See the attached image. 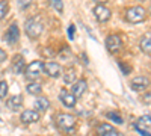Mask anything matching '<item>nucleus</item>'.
I'll list each match as a JSON object with an SVG mask.
<instances>
[{
	"instance_id": "nucleus-1",
	"label": "nucleus",
	"mask_w": 151,
	"mask_h": 136,
	"mask_svg": "<svg viewBox=\"0 0 151 136\" xmlns=\"http://www.w3.org/2000/svg\"><path fill=\"white\" fill-rule=\"evenodd\" d=\"M24 30H26V35L30 40H36L41 36V33L44 30V24L40 18L30 17V18H27L26 24H24Z\"/></svg>"
},
{
	"instance_id": "nucleus-2",
	"label": "nucleus",
	"mask_w": 151,
	"mask_h": 136,
	"mask_svg": "<svg viewBox=\"0 0 151 136\" xmlns=\"http://www.w3.org/2000/svg\"><path fill=\"white\" fill-rule=\"evenodd\" d=\"M147 17V11L142 6H130L125 11V20L129 23L137 24V23H142Z\"/></svg>"
},
{
	"instance_id": "nucleus-3",
	"label": "nucleus",
	"mask_w": 151,
	"mask_h": 136,
	"mask_svg": "<svg viewBox=\"0 0 151 136\" xmlns=\"http://www.w3.org/2000/svg\"><path fill=\"white\" fill-rule=\"evenodd\" d=\"M56 126L62 132L71 133L74 132V127H76V117H73L71 114H59L56 117Z\"/></svg>"
},
{
	"instance_id": "nucleus-4",
	"label": "nucleus",
	"mask_w": 151,
	"mask_h": 136,
	"mask_svg": "<svg viewBox=\"0 0 151 136\" xmlns=\"http://www.w3.org/2000/svg\"><path fill=\"white\" fill-rule=\"evenodd\" d=\"M41 73H42V62L33 60V62H30L26 67V70H24V76H26V79H29V80H35Z\"/></svg>"
},
{
	"instance_id": "nucleus-5",
	"label": "nucleus",
	"mask_w": 151,
	"mask_h": 136,
	"mask_svg": "<svg viewBox=\"0 0 151 136\" xmlns=\"http://www.w3.org/2000/svg\"><path fill=\"white\" fill-rule=\"evenodd\" d=\"M92 12H94L95 18H97L100 23H107V21L110 20V17H112V11H110L107 6H104L103 3L97 5V6L92 9Z\"/></svg>"
},
{
	"instance_id": "nucleus-6",
	"label": "nucleus",
	"mask_w": 151,
	"mask_h": 136,
	"mask_svg": "<svg viewBox=\"0 0 151 136\" xmlns=\"http://www.w3.org/2000/svg\"><path fill=\"white\" fill-rule=\"evenodd\" d=\"M122 47V41L119 38V35H109L106 38V48L109 50V53L116 55Z\"/></svg>"
},
{
	"instance_id": "nucleus-7",
	"label": "nucleus",
	"mask_w": 151,
	"mask_h": 136,
	"mask_svg": "<svg viewBox=\"0 0 151 136\" xmlns=\"http://www.w3.org/2000/svg\"><path fill=\"white\" fill-rule=\"evenodd\" d=\"M148 86H150V79L145 77V76H137V77H134V79L130 82V88H132L133 91H136V92L145 91Z\"/></svg>"
},
{
	"instance_id": "nucleus-8",
	"label": "nucleus",
	"mask_w": 151,
	"mask_h": 136,
	"mask_svg": "<svg viewBox=\"0 0 151 136\" xmlns=\"http://www.w3.org/2000/svg\"><path fill=\"white\" fill-rule=\"evenodd\" d=\"M18 40H20V29L17 24H12V26H9L8 32L5 33V41L11 45H14L18 42Z\"/></svg>"
},
{
	"instance_id": "nucleus-9",
	"label": "nucleus",
	"mask_w": 151,
	"mask_h": 136,
	"mask_svg": "<svg viewBox=\"0 0 151 136\" xmlns=\"http://www.w3.org/2000/svg\"><path fill=\"white\" fill-rule=\"evenodd\" d=\"M26 70V62H24V58L21 55H15L12 58V62H11V71L15 73V74H21Z\"/></svg>"
},
{
	"instance_id": "nucleus-10",
	"label": "nucleus",
	"mask_w": 151,
	"mask_h": 136,
	"mask_svg": "<svg viewBox=\"0 0 151 136\" xmlns=\"http://www.w3.org/2000/svg\"><path fill=\"white\" fill-rule=\"evenodd\" d=\"M42 71H45V74L50 77H59L62 67L58 62H45V64H42Z\"/></svg>"
},
{
	"instance_id": "nucleus-11",
	"label": "nucleus",
	"mask_w": 151,
	"mask_h": 136,
	"mask_svg": "<svg viewBox=\"0 0 151 136\" xmlns=\"http://www.w3.org/2000/svg\"><path fill=\"white\" fill-rule=\"evenodd\" d=\"M86 89H88L86 80H85V79H80V80H77V82L73 85V91H71V92H73V95H74L76 98H80V97L85 95Z\"/></svg>"
},
{
	"instance_id": "nucleus-12",
	"label": "nucleus",
	"mask_w": 151,
	"mask_h": 136,
	"mask_svg": "<svg viewBox=\"0 0 151 136\" xmlns=\"http://www.w3.org/2000/svg\"><path fill=\"white\" fill-rule=\"evenodd\" d=\"M59 100L62 101L65 107H74L76 106V101H77V98L73 95V92H68V91H60L59 94Z\"/></svg>"
},
{
	"instance_id": "nucleus-13",
	"label": "nucleus",
	"mask_w": 151,
	"mask_h": 136,
	"mask_svg": "<svg viewBox=\"0 0 151 136\" xmlns=\"http://www.w3.org/2000/svg\"><path fill=\"white\" fill-rule=\"evenodd\" d=\"M20 119L24 124H32V122H36L40 119V114H38V110H24L20 117Z\"/></svg>"
},
{
	"instance_id": "nucleus-14",
	"label": "nucleus",
	"mask_w": 151,
	"mask_h": 136,
	"mask_svg": "<svg viewBox=\"0 0 151 136\" xmlns=\"http://www.w3.org/2000/svg\"><path fill=\"white\" fill-rule=\"evenodd\" d=\"M6 106H8V109H11V110H12V112H15V110H20V109H21V106H23V97H21L20 94L12 95L11 98H8Z\"/></svg>"
},
{
	"instance_id": "nucleus-15",
	"label": "nucleus",
	"mask_w": 151,
	"mask_h": 136,
	"mask_svg": "<svg viewBox=\"0 0 151 136\" xmlns=\"http://www.w3.org/2000/svg\"><path fill=\"white\" fill-rule=\"evenodd\" d=\"M139 47H141V50H142L145 55H151V36H150V35L142 36L141 42H139Z\"/></svg>"
},
{
	"instance_id": "nucleus-16",
	"label": "nucleus",
	"mask_w": 151,
	"mask_h": 136,
	"mask_svg": "<svg viewBox=\"0 0 151 136\" xmlns=\"http://www.w3.org/2000/svg\"><path fill=\"white\" fill-rule=\"evenodd\" d=\"M35 107H36V110H40V112H45V110L50 107V101L45 97H40V98L35 100Z\"/></svg>"
},
{
	"instance_id": "nucleus-17",
	"label": "nucleus",
	"mask_w": 151,
	"mask_h": 136,
	"mask_svg": "<svg viewBox=\"0 0 151 136\" xmlns=\"http://www.w3.org/2000/svg\"><path fill=\"white\" fill-rule=\"evenodd\" d=\"M26 91L32 95H38V94H41L42 92V86L40 83H36V82H32L26 86Z\"/></svg>"
},
{
	"instance_id": "nucleus-18",
	"label": "nucleus",
	"mask_w": 151,
	"mask_h": 136,
	"mask_svg": "<svg viewBox=\"0 0 151 136\" xmlns=\"http://www.w3.org/2000/svg\"><path fill=\"white\" fill-rule=\"evenodd\" d=\"M9 12V3L6 0H0V20H3Z\"/></svg>"
},
{
	"instance_id": "nucleus-19",
	"label": "nucleus",
	"mask_w": 151,
	"mask_h": 136,
	"mask_svg": "<svg viewBox=\"0 0 151 136\" xmlns=\"http://www.w3.org/2000/svg\"><path fill=\"white\" fill-rule=\"evenodd\" d=\"M48 3L55 11L60 12V14L64 12V2H62V0H48Z\"/></svg>"
},
{
	"instance_id": "nucleus-20",
	"label": "nucleus",
	"mask_w": 151,
	"mask_h": 136,
	"mask_svg": "<svg viewBox=\"0 0 151 136\" xmlns=\"http://www.w3.org/2000/svg\"><path fill=\"white\" fill-rule=\"evenodd\" d=\"M109 132H113V127L110 124H100L98 129H97V135L98 136H103V135H106Z\"/></svg>"
},
{
	"instance_id": "nucleus-21",
	"label": "nucleus",
	"mask_w": 151,
	"mask_h": 136,
	"mask_svg": "<svg viewBox=\"0 0 151 136\" xmlns=\"http://www.w3.org/2000/svg\"><path fill=\"white\" fill-rule=\"evenodd\" d=\"M110 121H113V122H116V124H122L124 122V119H122V117L119 115V114H116V112H107V115H106Z\"/></svg>"
},
{
	"instance_id": "nucleus-22",
	"label": "nucleus",
	"mask_w": 151,
	"mask_h": 136,
	"mask_svg": "<svg viewBox=\"0 0 151 136\" xmlns=\"http://www.w3.org/2000/svg\"><path fill=\"white\" fill-rule=\"evenodd\" d=\"M74 80H76V71H74V70H71V68H70V70H67L65 76H64V82L70 85V83H73Z\"/></svg>"
},
{
	"instance_id": "nucleus-23",
	"label": "nucleus",
	"mask_w": 151,
	"mask_h": 136,
	"mask_svg": "<svg viewBox=\"0 0 151 136\" xmlns=\"http://www.w3.org/2000/svg\"><path fill=\"white\" fill-rule=\"evenodd\" d=\"M8 95V83L5 80H0V100Z\"/></svg>"
},
{
	"instance_id": "nucleus-24",
	"label": "nucleus",
	"mask_w": 151,
	"mask_h": 136,
	"mask_svg": "<svg viewBox=\"0 0 151 136\" xmlns=\"http://www.w3.org/2000/svg\"><path fill=\"white\" fill-rule=\"evenodd\" d=\"M32 2L33 0H17V3H18V8L21 9V11H24V9H27L30 5H32Z\"/></svg>"
},
{
	"instance_id": "nucleus-25",
	"label": "nucleus",
	"mask_w": 151,
	"mask_h": 136,
	"mask_svg": "<svg viewBox=\"0 0 151 136\" xmlns=\"http://www.w3.org/2000/svg\"><path fill=\"white\" fill-rule=\"evenodd\" d=\"M74 36H76V26H74V24H70V26H68V38L74 40Z\"/></svg>"
},
{
	"instance_id": "nucleus-26",
	"label": "nucleus",
	"mask_w": 151,
	"mask_h": 136,
	"mask_svg": "<svg viewBox=\"0 0 151 136\" xmlns=\"http://www.w3.org/2000/svg\"><path fill=\"white\" fill-rule=\"evenodd\" d=\"M142 101L147 106H151V92H145V95H142Z\"/></svg>"
},
{
	"instance_id": "nucleus-27",
	"label": "nucleus",
	"mask_w": 151,
	"mask_h": 136,
	"mask_svg": "<svg viewBox=\"0 0 151 136\" xmlns=\"http://www.w3.org/2000/svg\"><path fill=\"white\" fill-rule=\"evenodd\" d=\"M139 122H142V124H151V117H150V115H145V117L141 118Z\"/></svg>"
},
{
	"instance_id": "nucleus-28",
	"label": "nucleus",
	"mask_w": 151,
	"mask_h": 136,
	"mask_svg": "<svg viewBox=\"0 0 151 136\" xmlns=\"http://www.w3.org/2000/svg\"><path fill=\"white\" fill-rule=\"evenodd\" d=\"M6 58H8L6 52L3 50V48H0V64H2V62H5V60H6Z\"/></svg>"
},
{
	"instance_id": "nucleus-29",
	"label": "nucleus",
	"mask_w": 151,
	"mask_h": 136,
	"mask_svg": "<svg viewBox=\"0 0 151 136\" xmlns=\"http://www.w3.org/2000/svg\"><path fill=\"white\" fill-rule=\"evenodd\" d=\"M103 136H118V135L115 133V130H113V132H109V133H106V135H103Z\"/></svg>"
},
{
	"instance_id": "nucleus-30",
	"label": "nucleus",
	"mask_w": 151,
	"mask_h": 136,
	"mask_svg": "<svg viewBox=\"0 0 151 136\" xmlns=\"http://www.w3.org/2000/svg\"><path fill=\"white\" fill-rule=\"evenodd\" d=\"M95 2H98V3H104V2H107V0H95Z\"/></svg>"
},
{
	"instance_id": "nucleus-31",
	"label": "nucleus",
	"mask_w": 151,
	"mask_h": 136,
	"mask_svg": "<svg viewBox=\"0 0 151 136\" xmlns=\"http://www.w3.org/2000/svg\"><path fill=\"white\" fill-rule=\"evenodd\" d=\"M150 12H151V6H150Z\"/></svg>"
},
{
	"instance_id": "nucleus-32",
	"label": "nucleus",
	"mask_w": 151,
	"mask_h": 136,
	"mask_svg": "<svg viewBox=\"0 0 151 136\" xmlns=\"http://www.w3.org/2000/svg\"><path fill=\"white\" fill-rule=\"evenodd\" d=\"M139 2H144V0H139Z\"/></svg>"
}]
</instances>
